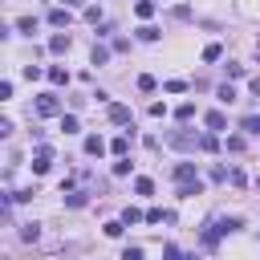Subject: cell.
Wrapping results in <instances>:
<instances>
[{"label": "cell", "mask_w": 260, "mask_h": 260, "mask_svg": "<svg viewBox=\"0 0 260 260\" xmlns=\"http://www.w3.org/2000/svg\"><path fill=\"white\" fill-rule=\"evenodd\" d=\"M130 138H134V134H118V138L110 142V150H114L118 158H126V150H130Z\"/></svg>", "instance_id": "obj_5"}, {"label": "cell", "mask_w": 260, "mask_h": 260, "mask_svg": "<svg viewBox=\"0 0 260 260\" xmlns=\"http://www.w3.org/2000/svg\"><path fill=\"white\" fill-rule=\"evenodd\" d=\"M256 183H260V179H256Z\"/></svg>", "instance_id": "obj_33"}, {"label": "cell", "mask_w": 260, "mask_h": 260, "mask_svg": "<svg viewBox=\"0 0 260 260\" xmlns=\"http://www.w3.org/2000/svg\"><path fill=\"white\" fill-rule=\"evenodd\" d=\"M138 90H146V94H150V90H154V78H150V74H142V78H138Z\"/></svg>", "instance_id": "obj_30"}, {"label": "cell", "mask_w": 260, "mask_h": 260, "mask_svg": "<svg viewBox=\"0 0 260 260\" xmlns=\"http://www.w3.org/2000/svg\"><path fill=\"white\" fill-rule=\"evenodd\" d=\"M49 82H53V86H70V74H65L61 65H53V70H49Z\"/></svg>", "instance_id": "obj_10"}, {"label": "cell", "mask_w": 260, "mask_h": 260, "mask_svg": "<svg viewBox=\"0 0 260 260\" xmlns=\"http://www.w3.org/2000/svg\"><path fill=\"white\" fill-rule=\"evenodd\" d=\"M200 146H204V150H216V146H220V138H216V134H204V138H200Z\"/></svg>", "instance_id": "obj_28"}, {"label": "cell", "mask_w": 260, "mask_h": 260, "mask_svg": "<svg viewBox=\"0 0 260 260\" xmlns=\"http://www.w3.org/2000/svg\"><path fill=\"white\" fill-rule=\"evenodd\" d=\"M20 236H24V240H37V236H41V228H37V224H24V232H20Z\"/></svg>", "instance_id": "obj_26"}, {"label": "cell", "mask_w": 260, "mask_h": 260, "mask_svg": "<svg viewBox=\"0 0 260 260\" xmlns=\"http://www.w3.org/2000/svg\"><path fill=\"white\" fill-rule=\"evenodd\" d=\"M16 28H20V32H32V28H37V20H32V16H20Z\"/></svg>", "instance_id": "obj_25"}, {"label": "cell", "mask_w": 260, "mask_h": 260, "mask_svg": "<svg viewBox=\"0 0 260 260\" xmlns=\"http://www.w3.org/2000/svg\"><path fill=\"white\" fill-rule=\"evenodd\" d=\"M138 37H142V41H158V28H154V24H142Z\"/></svg>", "instance_id": "obj_17"}, {"label": "cell", "mask_w": 260, "mask_h": 260, "mask_svg": "<svg viewBox=\"0 0 260 260\" xmlns=\"http://www.w3.org/2000/svg\"><path fill=\"white\" fill-rule=\"evenodd\" d=\"M122 260H142V248H126V252H122Z\"/></svg>", "instance_id": "obj_31"}, {"label": "cell", "mask_w": 260, "mask_h": 260, "mask_svg": "<svg viewBox=\"0 0 260 260\" xmlns=\"http://www.w3.org/2000/svg\"><path fill=\"white\" fill-rule=\"evenodd\" d=\"M134 12H138V16H142V20H146V16H150V12H154V0H138V4H134Z\"/></svg>", "instance_id": "obj_14"}, {"label": "cell", "mask_w": 260, "mask_h": 260, "mask_svg": "<svg viewBox=\"0 0 260 260\" xmlns=\"http://www.w3.org/2000/svg\"><path fill=\"white\" fill-rule=\"evenodd\" d=\"M49 53H70V37H65V32H53L49 37Z\"/></svg>", "instance_id": "obj_3"}, {"label": "cell", "mask_w": 260, "mask_h": 260, "mask_svg": "<svg viewBox=\"0 0 260 260\" xmlns=\"http://www.w3.org/2000/svg\"><path fill=\"white\" fill-rule=\"evenodd\" d=\"M106 57H110V49H102V45H94V53H90V61H94V65H106Z\"/></svg>", "instance_id": "obj_13"}, {"label": "cell", "mask_w": 260, "mask_h": 260, "mask_svg": "<svg viewBox=\"0 0 260 260\" xmlns=\"http://www.w3.org/2000/svg\"><path fill=\"white\" fill-rule=\"evenodd\" d=\"M248 86H252V94H256V98H260V78H252V82H248Z\"/></svg>", "instance_id": "obj_32"}, {"label": "cell", "mask_w": 260, "mask_h": 260, "mask_svg": "<svg viewBox=\"0 0 260 260\" xmlns=\"http://www.w3.org/2000/svg\"><path fill=\"white\" fill-rule=\"evenodd\" d=\"M106 236H114V240L122 236V220H110V224H106Z\"/></svg>", "instance_id": "obj_23"}, {"label": "cell", "mask_w": 260, "mask_h": 260, "mask_svg": "<svg viewBox=\"0 0 260 260\" xmlns=\"http://www.w3.org/2000/svg\"><path fill=\"white\" fill-rule=\"evenodd\" d=\"M244 130H248V134H260V114H252V118H244Z\"/></svg>", "instance_id": "obj_19"}, {"label": "cell", "mask_w": 260, "mask_h": 260, "mask_svg": "<svg viewBox=\"0 0 260 260\" xmlns=\"http://www.w3.org/2000/svg\"><path fill=\"white\" fill-rule=\"evenodd\" d=\"M65 204H70V208H86V195L82 191H70V195H65Z\"/></svg>", "instance_id": "obj_16"}, {"label": "cell", "mask_w": 260, "mask_h": 260, "mask_svg": "<svg viewBox=\"0 0 260 260\" xmlns=\"http://www.w3.org/2000/svg\"><path fill=\"white\" fill-rule=\"evenodd\" d=\"M134 191H138V195H150L154 183H150V179H134Z\"/></svg>", "instance_id": "obj_22"}, {"label": "cell", "mask_w": 260, "mask_h": 260, "mask_svg": "<svg viewBox=\"0 0 260 260\" xmlns=\"http://www.w3.org/2000/svg\"><path fill=\"white\" fill-rule=\"evenodd\" d=\"M70 20H74L70 8H53V12H49V24H57V28H61V24H70Z\"/></svg>", "instance_id": "obj_6"}, {"label": "cell", "mask_w": 260, "mask_h": 260, "mask_svg": "<svg viewBox=\"0 0 260 260\" xmlns=\"http://www.w3.org/2000/svg\"><path fill=\"white\" fill-rule=\"evenodd\" d=\"M175 179H179V183H195V162H179V167H175Z\"/></svg>", "instance_id": "obj_4"}, {"label": "cell", "mask_w": 260, "mask_h": 260, "mask_svg": "<svg viewBox=\"0 0 260 260\" xmlns=\"http://www.w3.org/2000/svg\"><path fill=\"white\" fill-rule=\"evenodd\" d=\"M102 150H106V142L98 138V134H90V138H86V154H102Z\"/></svg>", "instance_id": "obj_11"}, {"label": "cell", "mask_w": 260, "mask_h": 260, "mask_svg": "<svg viewBox=\"0 0 260 260\" xmlns=\"http://www.w3.org/2000/svg\"><path fill=\"white\" fill-rule=\"evenodd\" d=\"M61 130H65V134H74V130H78V118H74V114H61Z\"/></svg>", "instance_id": "obj_15"}, {"label": "cell", "mask_w": 260, "mask_h": 260, "mask_svg": "<svg viewBox=\"0 0 260 260\" xmlns=\"http://www.w3.org/2000/svg\"><path fill=\"white\" fill-rule=\"evenodd\" d=\"M37 114H41V118H53V114H61L57 94H41V98H37Z\"/></svg>", "instance_id": "obj_1"}, {"label": "cell", "mask_w": 260, "mask_h": 260, "mask_svg": "<svg viewBox=\"0 0 260 260\" xmlns=\"http://www.w3.org/2000/svg\"><path fill=\"white\" fill-rule=\"evenodd\" d=\"M220 102L232 106V102H236V90H232V86H220Z\"/></svg>", "instance_id": "obj_20"}, {"label": "cell", "mask_w": 260, "mask_h": 260, "mask_svg": "<svg viewBox=\"0 0 260 260\" xmlns=\"http://www.w3.org/2000/svg\"><path fill=\"white\" fill-rule=\"evenodd\" d=\"M220 53H224L220 45H208V49H204V61H220Z\"/></svg>", "instance_id": "obj_27"}, {"label": "cell", "mask_w": 260, "mask_h": 260, "mask_svg": "<svg viewBox=\"0 0 260 260\" xmlns=\"http://www.w3.org/2000/svg\"><path fill=\"white\" fill-rule=\"evenodd\" d=\"M110 122H130V106H110Z\"/></svg>", "instance_id": "obj_7"}, {"label": "cell", "mask_w": 260, "mask_h": 260, "mask_svg": "<svg viewBox=\"0 0 260 260\" xmlns=\"http://www.w3.org/2000/svg\"><path fill=\"white\" fill-rule=\"evenodd\" d=\"M49 162H53V150H49V146H37V154H32V171L45 175V171H49Z\"/></svg>", "instance_id": "obj_2"}, {"label": "cell", "mask_w": 260, "mask_h": 260, "mask_svg": "<svg viewBox=\"0 0 260 260\" xmlns=\"http://www.w3.org/2000/svg\"><path fill=\"white\" fill-rule=\"evenodd\" d=\"M167 142H171V146H183V150H191V146H195V134H171Z\"/></svg>", "instance_id": "obj_9"}, {"label": "cell", "mask_w": 260, "mask_h": 260, "mask_svg": "<svg viewBox=\"0 0 260 260\" xmlns=\"http://www.w3.org/2000/svg\"><path fill=\"white\" fill-rule=\"evenodd\" d=\"M162 260H183V252H179L175 244H167V248H162Z\"/></svg>", "instance_id": "obj_24"}, {"label": "cell", "mask_w": 260, "mask_h": 260, "mask_svg": "<svg viewBox=\"0 0 260 260\" xmlns=\"http://www.w3.org/2000/svg\"><path fill=\"white\" fill-rule=\"evenodd\" d=\"M138 220H142L138 208H126V212H122V224H138Z\"/></svg>", "instance_id": "obj_18"}, {"label": "cell", "mask_w": 260, "mask_h": 260, "mask_svg": "<svg viewBox=\"0 0 260 260\" xmlns=\"http://www.w3.org/2000/svg\"><path fill=\"white\" fill-rule=\"evenodd\" d=\"M204 122H208V130H224V126H228V118H224L220 110H212V114H208Z\"/></svg>", "instance_id": "obj_8"}, {"label": "cell", "mask_w": 260, "mask_h": 260, "mask_svg": "<svg viewBox=\"0 0 260 260\" xmlns=\"http://www.w3.org/2000/svg\"><path fill=\"white\" fill-rule=\"evenodd\" d=\"M86 20H94V24H98V20H102V8H98V4H90V8H86Z\"/></svg>", "instance_id": "obj_29"}, {"label": "cell", "mask_w": 260, "mask_h": 260, "mask_svg": "<svg viewBox=\"0 0 260 260\" xmlns=\"http://www.w3.org/2000/svg\"><path fill=\"white\" fill-rule=\"evenodd\" d=\"M175 114H179V122H187V118H195V106H191V102H183Z\"/></svg>", "instance_id": "obj_21"}, {"label": "cell", "mask_w": 260, "mask_h": 260, "mask_svg": "<svg viewBox=\"0 0 260 260\" xmlns=\"http://www.w3.org/2000/svg\"><path fill=\"white\" fill-rule=\"evenodd\" d=\"M191 195H200V179L195 183H179V200H191Z\"/></svg>", "instance_id": "obj_12"}]
</instances>
